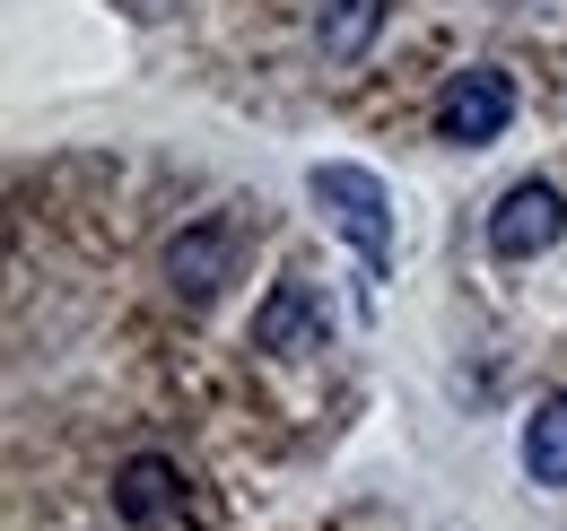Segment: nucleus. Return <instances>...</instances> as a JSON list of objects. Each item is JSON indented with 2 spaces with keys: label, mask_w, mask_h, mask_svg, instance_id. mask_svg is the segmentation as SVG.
<instances>
[{
  "label": "nucleus",
  "mask_w": 567,
  "mask_h": 531,
  "mask_svg": "<svg viewBox=\"0 0 567 531\" xmlns=\"http://www.w3.org/2000/svg\"><path fill=\"white\" fill-rule=\"evenodd\" d=\"M306 192H315V209L332 218V236L358 253L367 288H375V279H393V192H384V175H375V166L323 157V166L306 175Z\"/></svg>",
  "instance_id": "1"
},
{
  "label": "nucleus",
  "mask_w": 567,
  "mask_h": 531,
  "mask_svg": "<svg viewBox=\"0 0 567 531\" xmlns=\"http://www.w3.org/2000/svg\"><path fill=\"white\" fill-rule=\"evenodd\" d=\"M515 123V79L506 70H454L445 87H436V139H454V148H489L497 132Z\"/></svg>",
  "instance_id": "2"
},
{
  "label": "nucleus",
  "mask_w": 567,
  "mask_h": 531,
  "mask_svg": "<svg viewBox=\"0 0 567 531\" xmlns=\"http://www.w3.org/2000/svg\"><path fill=\"white\" fill-rule=\"evenodd\" d=\"M559 236H567V192H559V184H542V175L506 184V200L489 209V253H497V262H542Z\"/></svg>",
  "instance_id": "3"
},
{
  "label": "nucleus",
  "mask_w": 567,
  "mask_h": 531,
  "mask_svg": "<svg viewBox=\"0 0 567 531\" xmlns=\"http://www.w3.org/2000/svg\"><path fill=\"white\" fill-rule=\"evenodd\" d=\"M227 279H236V218H202V227H184V236L166 244V288H175V305L202 314Z\"/></svg>",
  "instance_id": "4"
},
{
  "label": "nucleus",
  "mask_w": 567,
  "mask_h": 531,
  "mask_svg": "<svg viewBox=\"0 0 567 531\" xmlns=\"http://www.w3.org/2000/svg\"><path fill=\"white\" fill-rule=\"evenodd\" d=\"M332 340V314H323V296H315V279H271V296L254 305V348L262 357H306V348H323Z\"/></svg>",
  "instance_id": "5"
},
{
  "label": "nucleus",
  "mask_w": 567,
  "mask_h": 531,
  "mask_svg": "<svg viewBox=\"0 0 567 531\" xmlns=\"http://www.w3.org/2000/svg\"><path fill=\"white\" fill-rule=\"evenodd\" d=\"M114 506H123V523L166 531V523H175V506H184V470L166 462V454H132V462L114 470Z\"/></svg>",
  "instance_id": "6"
},
{
  "label": "nucleus",
  "mask_w": 567,
  "mask_h": 531,
  "mask_svg": "<svg viewBox=\"0 0 567 531\" xmlns=\"http://www.w3.org/2000/svg\"><path fill=\"white\" fill-rule=\"evenodd\" d=\"M524 479L533 488H567V393L533 400V418H524Z\"/></svg>",
  "instance_id": "7"
},
{
  "label": "nucleus",
  "mask_w": 567,
  "mask_h": 531,
  "mask_svg": "<svg viewBox=\"0 0 567 531\" xmlns=\"http://www.w3.org/2000/svg\"><path fill=\"white\" fill-rule=\"evenodd\" d=\"M375 27H384V0H323L315 44H323V62H358L375 44Z\"/></svg>",
  "instance_id": "8"
}]
</instances>
